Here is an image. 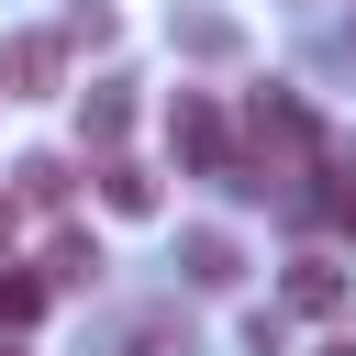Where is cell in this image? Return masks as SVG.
<instances>
[{"label": "cell", "instance_id": "obj_1", "mask_svg": "<svg viewBox=\"0 0 356 356\" xmlns=\"http://www.w3.org/2000/svg\"><path fill=\"white\" fill-rule=\"evenodd\" d=\"M245 122H256V178H245V189L300 178V167L323 156V122H312V100H300V89H256V111H245Z\"/></svg>", "mask_w": 356, "mask_h": 356}, {"label": "cell", "instance_id": "obj_2", "mask_svg": "<svg viewBox=\"0 0 356 356\" xmlns=\"http://www.w3.org/2000/svg\"><path fill=\"white\" fill-rule=\"evenodd\" d=\"M89 356H200V334L178 323V300H134L89 334Z\"/></svg>", "mask_w": 356, "mask_h": 356}, {"label": "cell", "instance_id": "obj_3", "mask_svg": "<svg viewBox=\"0 0 356 356\" xmlns=\"http://www.w3.org/2000/svg\"><path fill=\"white\" fill-rule=\"evenodd\" d=\"M167 145H178L200 178H245V156H234V134H222V111H211L200 89H178V111H167Z\"/></svg>", "mask_w": 356, "mask_h": 356}, {"label": "cell", "instance_id": "obj_4", "mask_svg": "<svg viewBox=\"0 0 356 356\" xmlns=\"http://www.w3.org/2000/svg\"><path fill=\"white\" fill-rule=\"evenodd\" d=\"M56 67H67V56H56V33H11V44H0L11 100H44V89H56Z\"/></svg>", "mask_w": 356, "mask_h": 356}, {"label": "cell", "instance_id": "obj_5", "mask_svg": "<svg viewBox=\"0 0 356 356\" xmlns=\"http://www.w3.org/2000/svg\"><path fill=\"white\" fill-rule=\"evenodd\" d=\"M345 300H356V278H345V256H300V267H289V312H323V323H334Z\"/></svg>", "mask_w": 356, "mask_h": 356}, {"label": "cell", "instance_id": "obj_6", "mask_svg": "<svg viewBox=\"0 0 356 356\" xmlns=\"http://www.w3.org/2000/svg\"><path fill=\"white\" fill-rule=\"evenodd\" d=\"M100 200H111L122 222H156V200H167V189H156V167H134V156H100Z\"/></svg>", "mask_w": 356, "mask_h": 356}, {"label": "cell", "instance_id": "obj_7", "mask_svg": "<svg viewBox=\"0 0 356 356\" xmlns=\"http://www.w3.org/2000/svg\"><path fill=\"white\" fill-rule=\"evenodd\" d=\"M178 256H189V278H200V289H234V278H245V256H234V234H211V222H200V234H189Z\"/></svg>", "mask_w": 356, "mask_h": 356}, {"label": "cell", "instance_id": "obj_8", "mask_svg": "<svg viewBox=\"0 0 356 356\" xmlns=\"http://www.w3.org/2000/svg\"><path fill=\"white\" fill-rule=\"evenodd\" d=\"M44 267H0V334H22V323H44Z\"/></svg>", "mask_w": 356, "mask_h": 356}, {"label": "cell", "instance_id": "obj_9", "mask_svg": "<svg viewBox=\"0 0 356 356\" xmlns=\"http://www.w3.org/2000/svg\"><path fill=\"white\" fill-rule=\"evenodd\" d=\"M100 278V245L89 234H56V256H44V289H89Z\"/></svg>", "mask_w": 356, "mask_h": 356}, {"label": "cell", "instance_id": "obj_10", "mask_svg": "<svg viewBox=\"0 0 356 356\" xmlns=\"http://www.w3.org/2000/svg\"><path fill=\"white\" fill-rule=\"evenodd\" d=\"M78 122H89V145L111 156V145H122V122H134V100H122V89H89V111H78Z\"/></svg>", "mask_w": 356, "mask_h": 356}, {"label": "cell", "instance_id": "obj_11", "mask_svg": "<svg viewBox=\"0 0 356 356\" xmlns=\"http://www.w3.org/2000/svg\"><path fill=\"white\" fill-rule=\"evenodd\" d=\"M11 178H22V200H44V211H56V200H67V156H22V167H11Z\"/></svg>", "mask_w": 356, "mask_h": 356}, {"label": "cell", "instance_id": "obj_12", "mask_svg": "<svg viewBox=\"0 0 356 356\" xmlns=\"http://www.w3.org/2000/svg\"><path fill=\"white\" fill-rule=\"evenodd\" d=\"M323 211H334V222H345V234H356V189H334V200H323Z\"/></svg>", "mask_w": 356, "mask_h": 356}, {"label": "cell", "instance_id": "obj_13", "mask_svg": "<svg viewBox=\"0 0 356 356\" xmlns=\"http://www.w3.org/2000/svg\"><path fill=\"white\" fill-rule=\"evenodd\" d=\"M323 356H356V334H323Z\"/></svg>", "mask_w": 356, "mask_h": 356}, {"label": "cell", "instance_id": "obj_14", "mask_svg": "<svg viewBox=\"0 0 356 356\" xmlns=\"http://www.w3.org/2000/svg\"><path fill=\"white\" fill-rule=\"evenodd\" d=\"M0 245H11V200H0Z\"/></svg>", "mask_w": 356, "mask_h": 356}, {"label": "cell", "instance_id": "obj_15", "mask_svg": "<svg viewBox=\"0 0 356 356\" xmlns=\"http://www.w3.org/2000/svg\"><path fill=\"white\" fill-rule=\"evenodd\" d=\"M0 356H11V345H0Z\"/></svg>", "mask_w": 356, "mask_h": 356}]
</instances>
